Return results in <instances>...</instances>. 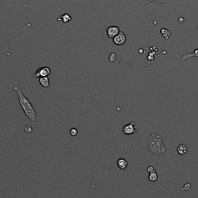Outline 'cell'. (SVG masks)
Instances as JSON below:
<instances>
[{
    "label": "cell",
    "mask_w": 198,
    "mask_h": 198,
    "mask_svg": "<svg viewBox=\"0 0 198 198\" xmlns=\"http://www.w3.org/2000/svg\"><path fill=\"white\" fill-rule=\"evenodd\" d=\"M13 89L17 93L19 104H20L21 108L23 110V112L27 115V118H29V119L31 122H36V117H37L36 116V112L35 111L34 108L33 107L32 104L30 103V101L24 95V94L23 93V91H21V89L18 85H14Z\"/></svg>",
    "instance_id": "cell-1"
},
{
    "label": "cell",
    "mask_w": 198,
    "mask_h": 198,
    "mask_svg": "<svg viewBox=\"0 0 198 198\" xmlns=\"http://www.w3.org/2000/svg\"><path fill=\"white\" fill-rule=\"evenodd\" d=\"M147 146L150 153L155 156L163 155L167 151L163 139L159 132L150 135L147 140Z\"/></svg>",
    "instance_id": "cell-2"
},
{
    "label": "cell",
    "mask_w": 198,
    "mask_h": 198,
    "mask_svg": "<svg viewBox=\"0 0 198 198\" xmlns=\"http://www.w3.org/2000/svg\"><path fill=\"white\" fill-rule=\"evenodd\" d=\"M51 73V68L48 67H41L38 68L34 74V77L39 78L40 77H49Z\"/></svg>",
    "instance_id": "cell-3"
},
{
    "label": "cell",
    "mask_w": 198,
    "mask_h": 198,
    "mask_svg": "<svg viewBox=\"0 0 198 198\" xmlns=\"http://www.w3.org/2000/svg\"><path fill=\"white\" fill-rule=\"evenodd\" d=\"M135 132H136V128H135V122H133L126 125L122 128V132L127 135H133Z\"/></svg>",
    "instance_id": "cell-4"
},
{
    "label": "cell",
    "mask_w": 198,
    "mask_h": 198,
    "mask_svg": "<svg viewBox=\"0 0 198 198\" xmlns=\"http://www.w3.org/2000/svg\"><path fill=\"white\" fill-rule=\"evenodd\" d=\"M112 39H113L114 43L116 44V45L121 46V45H123V44L126 43V36L124 33H122V32H119L116 36H114V37L112 38Z\"/></svg>",
    "instance_id": "cell-5"
},
{
    "label": "cell",
    "mask_w": 198,
    "mask_h": 198,
    "mask_svg": "<svg viewBox=\"0 0 198 198\" xmlns=\"http://www.w3.org/2000/svg\"><path fill=\"white\" fill-rule=\"evenodd\" d=\"M119 32V28L118 27H115V26H112L107 29V35L109 38H111V39L116 36Z\"/></svg>",
    "instance_id": "cell-6"
},
{
    "label": "cell",
    "mask_w": 198,
    "mask_h": 198,
    "mask_svg": "<svg viewBox=\"0 0 198 198\" xmlns=\"http://www.w3.org/2000/svg\"><path fill=\"white\" fill-rule=\"evenodd\" d=\"M117 165H118V167L120 170H123L127 168L128 161L126 159H123V158H121V159H118V161H117Z\"/></svg>",
    "instance_id": "cell-7"
},
{
    "label": "cell",
    "mask_w": 198,
    "mask_h": 198,
    "mask_svg": "<svg viewBox=\"0 0 198 198\" xmlns=\"http://www.w3.org/2000/svg\"><path fill=\"white\" fill-rule=\"evenodd\" d=\"M39 81L41 86L43 88H49L51 84H50V80L48 77H39Z\"/></svg>",
    "instance_id": "cell-8"
},
{
    "label": "cell",
    "mask_w": 198,
    "mask_h": 198,
    "mask_svg": "<svg viewBox=\"0 0 198 198\" xmlns=\"http://www.w3.org/2000/svg\"><path fill=\"white\" fill-rule=\"evenodd\" d=\"M198 57V48L196 49V50H194V51H193V53H191V54H187L183 56L182 60H188V59L193 58V57Z\"/></svg>",
    "instance_id": "cell-9"
},
{
    "label": "cell",
    "mask_w": 198,
    "mask_h": 198,
    "mask_svg": "<svg viewBox=\"0 0 198 198\" xmlns=\"http://www.w3.org/2000/svg\"><path fill=\"white\" fill-rule=\"evenodd\" d=\"M188 151L187 146L184 144H180L177 147V152L179 155H185Z\"/></svg>",
    "instance_id": "cell-10"
},
{
    "label": "cell",
    "mask_w": 198,
    "mask_h": 198,
    "mask_svg": "<svg viewBox=\"0 0 198 198\" xmlns=\"http://www.w3.org/2000/svg\"><path fill=\"white\" fill-rule=\"evenodd\" d=\"M160 33L162 34V36H163L164 39H168L170 37V36H171V32H170L169 30H167V29H165V28L161 29Z\"/></svg>",
    "instance_id": "cell-11"
},
{
    "label": "cell",
    "mask_w": 198,
    "mask_h": 198,
    "mask_svg": "<svg viewBox=\"0 0 198 198\" xmlns=\"http://www.w3.org/2000/svg\"><path fill=\"white\" fill-rule=\"evenodd\" d=\"M158 179V175L156 173V172H153V173H150V175H149V179L151 182H155L156 181V179Z\"/></svg>",
    "instance_id": "cell-12"
},
{
    "label": "cell",
    "mask_w": 198,
    "mask_h": 198,
    "mask_svg": "<svg viewBox=\"0 0 198 198\" xmlns=\"http://www.w3.org/2000/svg\"><path fill=\"white\" fill-rule=\"evenodd\" d=\"M71 20V17L70 16L69 14H64L62 16V21L64 23H67L70 22Z\"/></svg>",
    "instance_id": "cell-13"
},
{
    "label": "cell",
    "mask_w": 198,
    "mask_h": 198,
    "mask_svg": "<svg viewBox=\"0 0 198 198\" xmlns=\"http://www.w3.org/2000/svg\"><path fill=\"white\" fill-rule=\"evenodd\" d=\"M116 59H117V55H116V54H115V53H112L109 57V60L111 63H113V62H115V60H116Z\"/></svg>",
    "instance_id": "cell-14"
},
{
    "label": "cell",
    "mask_w": 198,
    "mask_h": 198,
    "mask_svg": "<svg viewBox=\"0 0 198 198\" xmlns=\"http://www.w3.org/2000/svg\"><path fill=\"white\" fill-rule=\"evenodd\" d=\"M190 188H191V185H190V184H189V183H187V184H184V187H181V189H182L183 190H184V191H188V190H190Z\"/></svg>",
    "instance_id": "cell-15"
},
{
    "label": "cell",
    "mask_w": 198,
    "mask_h": 198,
    "mask_svg": "<svg viewBox=\"0 0 198 198\" xmlns=\"http://www.w3.org/2000/svg\"><path fill=\"white\" fill-rule=\"evenodd\" d=\"M77 133H78V131H77V129H75V128H72V129H71V130H70V134H71V136H76V135H77Z\"/></svg>",
    "instance_id": "cell-16"
},
{
    "label": "cell",
    "mask_w": 198,
    "mask_h": 198,
    "mask_svg": "<svg viewBox=\"0 0 198 198\" xmlns=\"http://www.w3.org/2000/svg\"><path fill=\"white\" fill-rule=\"evenodd\" d=\"M24 129H25L26 132H28V133H30V132H32V131H33V129H32L31 126H25Z\"/></svg>",
    "instance_id": "cell-17"
},
{
    "label": "cell",
    "mask_w": 198,
    "mask_h": 198,
    "mask_svg": "<svg viewBox=\"0 0 198 198\" xmlns=\"http://www.w3.org/2000/svg\"><path fill=\"white\" fill-rule=\"evenodd\" d=\"M147 172L149 173H153V172H156V170H155L154 167H152V166H150V167H149L147 168Z\"/></svg>",
    "instance_id": "cell-18"
},
{
    "label": "cell",
    "mask_w": 198,
    "mask_h": 198,
    "mask_svg": "<svg viewBox=\"0 0 198 198\" xmlns=\"http://www.w3.org/2000/svg\"><path fill=\"white\" fill-rule=\"evenodd\" d=\"M138 52H140V53H141V54H142V53H143V51H142V49H140V50H139V51H138Z\"/></svg>",
    "instance_id": "cell-19"
},
{
    "label": "cell",
    "mask_w": 198,
    "mask_h": 198,
    "mask_svg": "<svg viewBox=\"0 0 198 198\" xmlns=\"http://www.w3.org/2000/svg\"><path fill=\"white\" fill-rule=\"evenodd\" d=\"M149 1H150V2H155L156 0H149Z\"/></svg>",
    "instance_id": "cell-20"
}]
</instances>
